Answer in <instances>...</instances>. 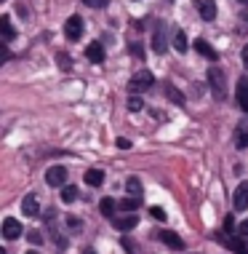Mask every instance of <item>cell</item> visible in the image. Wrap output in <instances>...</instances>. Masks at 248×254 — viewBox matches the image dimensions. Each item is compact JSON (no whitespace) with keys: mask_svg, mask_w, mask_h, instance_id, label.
I'll list each match as a JSON object with an SVG mask.
<instances>
[{"mask_svg":"<svg viewBox=\"0 0 248 254\" xmlns=\"http://www.w3.org/2000/svg\"><path fill=\"white\" fill-rule=\"evenodd\" d=\"M174 49H176L179 54H187V49H190V43H187V35H184L182 30H176V32H174Z\"/></svg>","mask_w":248,"mask_h":254,"instance_id":"obj_17","label":"cell"},{"mask_svg":"<svg viewBox=\"0 0 248 254\" xmlns=\"http://www.w3.org/2000/svg\"><path fill=\"white\" fill-rule=\"evenodd\" d=\"M46 182L51 185V188H64L67 182V169L64 166H51L46 171Z\"/></svg>","mask_w":248,"mask_h":254,"instance_id":"obj_5","label":"cell"},{"mask_svg":"<svg viewBox=\"0 0 248 254\" xmlns=\"http://www.w3.org/2000/svg\"><path fill=\"white\" fill-rule=\"evenodd\" d=\"M126 193L128 195H142V182L136 177H128L126 180Z\"/></svg>","mask_w":248,"mask_h":254,"instance_id":"obj_19","label":"cell"},{"mask_svg":"<svg viewBox=\"0 0 248 254\" xmlns=\"http://www.w3.org/2000/svg\"><path fill=\"white\" fill-rule=\"evenodd\" d=\"M235 94H238V105H240V110H246V113H248V78H240Z\"/></svg>","mask_w":248,"mask_h":254,"instance_id":"obj_13","label":"cell"},{"mask_svg":"<svg viewBox=\"0 0 248 254\" xmlns=\"http://www.w3.org/2000/svg\"><path fill=\"white\" fill-rule=\"evenodd\" d=\"M86 5H91V8H101V5H107V0H83Z\"/></svg>","mask_w":248,"mask_h":254,"instance_id":"obj_29","label":"cell"},{"mask_svg":"<svg viewBox=\"0 0 248 254\" xmlns=\"http://www.w3.org/2000/svg\"><path fill=\"white\" fill-rule=\"evenodd\" d=\"M83 254H96V252H94V249H86V252H83Z\"/></svg>","mask_w":248,"mask_h":254,"instance_id":"obj_37","label":"cell"},{"mask_svg":"<svg viewBox=\"0 0 248 254\" xmlns=\"http://www.w3.org/2000/svg\"><path fill=\"white\" fill-rule=\"evenodd\" d=\"M118 147H120V150H128V147H131V142L126 139V136H120V139H118Z\"/></svg>","mask_w":248,"mask_h":254,"instance_id":"obj_33","label":"cell"},{"mask_svg":"<svg viewBox=\"0 0 248 254\" xmlns=\"http://www.w3.org/2000/svg\"><path fill=\"white\" fill-rule=\"evenodd\" d=\"M118 206H120L123 211H136V209L142 206V195H126Z\"/></svg>","mask_w":248,"mask_h":254,"instance_id":"obj_15","label":"cell"},{"mask_svg":"<svg viewBox=\"0 0 248 254\" xmlns=\"http://www.w3.org/2000/svg\"><path fill=\"white\" fill-rule=\"evenodd\" d=\"M224 228H227V230H232V228H235V219H232V217H227V222H224Z\"/></svg>","mask_w":248,"mask_h":254,"instance_id":"obj_34","label":"cell"},{"mask_svg":"<svg viewBox=\"0 0 248 254\" xmlns=\"http://www.w3.org/2000/svg\"><path fill=\"white\" fill-rule=\"evenodd\" d=\"M27 236H30V244H35V246L43 244V233H40V230H30Z\"/></svg>","mask_w":248,"mask_h":254,"instance_id":"obj_27","label":"cell"},{"mask_svg":"<svg viewBox=\"0 0 248 254\" xmlns=\"http://www.w3.org/2000/svg\"><path fill=\"white\" fill-rule=\"evenodd\" d=\"M152 86H155V75L149 70H139L134 78L128 80V91L131 94H144L147 88H152Z\"/></svg>","mask_w":248,"mask_h":254,"instance_id":"obj_1","label":"cell"},{"mask_svg":"<svg viewBox=\"0 0 248 254\" xmlns=\"http://www.w3.org/2000/svg\"><path fill=\"white\" fill-rule=\"evenodd\" d=\"M157 238H160V241H163L165 246L176 249V252H182V249H184V241L176 236V233H171V230H160V233H157Z\"/></svg>","mask_w":248,"mask_h":254,"instance_id":"obj_10","label":"cell"},{"mask_svg":"<svg viewBox=\"0 0 248 254\" xmlns=\"http://www.w3.org/2000/svg\"><path fill=\"white\" fill-rule=\"evenodd\" d=\"M238 236H246V238H248V219L238 225Z\"/></svg>","mask_w":248,"mask_h":254,"instance_id":"obj_31","label":"cell"},{"mask_svg":"<svg viewBox=\"0 0 248 254\" xmlns=\"http://www.w3.org/2000/svg\"><path fill=\"white\" fill-rule=\"evenodd\" d=\"M208 83H211V88H213V94H216L219 99H224L227 83H224V72H222V67H208Z\"/></svg>","mask_w":248,"mask_h":254,"instance_id":"obj_3","label":"cell"},{"mask_svg":"<svg viewBox=\"0 0 248 254\" xmlns=\"http://www.w3.org/2000/svg\"><path fill=\"white\" fill-rule=\"evenodd\" d=\"M86 59L94 62V64H101V62H104V49H101V43L86 46Z\"/></svg>","mask_w":248,"mask_h":254,"instance_id":"obj_12","label":"cell"},{"mask_svg":"<svg viewBox=\"0 0 248 254\" xmlns=\"http://www.w3.org/2000/svg\"><path fill=\"white\" fill-rule=\"evenodd\" d=\"M3 238L5 241H16V238H22V222L13 217H5L3 219Z\"/></svg>","mask_w":248,"mask_h":254,"instance_id":"obj_4","label":"cell"},{"mask_svg":"<svg viewBox=\"0 0 248 254\" xmlns=\"http://www.w3.org/2000/svg\"><path fill=\"white\" fill-rule=\"evenodd\" d=\"M64 35L70 38V40H80V35H83V19L80 16H70V19H67Z\"/></svg>","mask_w":248,"mask_h":254,"instance_id":"obj_7","label":"cell"},{"mask_svg":"<svg viewBox=\"0 0 248 254\" xmlns=\"http://www.w3.org/2000/svg\"><path fill=\"white\" fill-rule=\"evenodd\" d=\"M165 97L174 102V105H184V94L179 91V88H174V86H165Z\"/></svg>","mask_w":248,"mask_h":254,"instance_id":"obj_20","label":"cell"},{"mask_svg":"<svg viewBox=\"0 0 248 254\" xmlns=\"http://www.w3.org/2000/svg\"><path fill=\"white\" fill-rule=\"evenodd\" d=\"M195 49H198V51H200V54H203V57H205V59H211V62H216V59H219V54H216V51H213V49H211V46H208V43H205V40H203V38H198V40H195Z\"/></svg>","mask_w":248,"mask_h":254,"instance_id":"obj_14","label":"cell"},{"mask_svg":"<svg viewBox=\"0 0 248 254\" xmlns=\"http://www.w3.org/2000/svg\"><path fill=\"white\" fill-rule=\"evenodd\" d=\"M22 214L24 217H38L40 214V203H38V198L35 195H24V201H22Z\"/></svg>","mask_w":248,"mask_h":254,"instance_id":"obj_11","label":"cell"},{"mask_svg":"<svg viewBox=\"0 0 248 254\" xmlns=\"http://www.w3.org/2000/svg\"><path fill=\"white\" fill-rule=\"evenodd\" d=\"M238 145L240 147H248V121H243L238 126Z\"/></svg>","mask_w":248,"mask_h":254,"instance_id":"obj_23","label":"cell"},{"mask_svg":"<svg viewBox=\"0 0 248 254\" xmlns=\"http://www.w3.org/2000/svg\"><path fill=\"white\" fill-rule=\"evenodd\" d=\"M128 110H131V113H142V110H144V102L139 99V94L128 97Z\"/></svg>","mask_w":248,"mask_h":254,"instance_id":"obj_24","label":"cell"},{"mask_svg":"<svg viewBox=\"0 0 248 254\" xmlns=\"http://www.w3.org/2000/svg\"><path fill=\"white\" fill-rule=\"evenodd\" d=\"M243 62H246V67H248V43L243 46Z\"/></svg>","mask_w":248,"mask_h":254,"instance_id":"obj_35","label":"cell"},{"mask_svg":"<svg viewBox=\"0 0 248 254\" xmlns=\"http://www.w3.org/2000/svg\"><path fill=\"white\" fill-rule=\"evenodd\" d=\"M56 62H59V67H61V70H70V67H72V59L67 57V54H59Z\"/></svg>","mask_w":248,"mask_h":254,"instance_id":"obj_26","label":"cell"},{"mask_svg":"<svg viewBox=\"0 0 248 254\" xmlns=\"http://www.w3.org/2000/svg\"><path fill=\"white\" fill-rule=\"evenodd\" d=\"M0 30H3V40H5V43H11L16 32H13V27H11V19H8V16H3V19H0Z\"/></svg>","mask_w":248,"mask_h":254,"instance_id":"obj_18","label":"cell"},{"mask_svg":"<svg viewBox=\"0 0 248 254\" xmlns=\"http://www.w3.org/2000/svg\"><path fill=\"white\" fill-rule=\"evenodd\" d=\"M86 182L91 185V188H99V185L104 182V171L101 169H88L86 171Z\"/></svg>","mask_w":248,"mask_h":254,"instance_id":"obj_16","label":"cell"},{"mask_svg":"<svg viewBox=\"0 0 248 254\" xmlns=\"http://www.w3.org/2000/svg\"><path fill=\"white\" fill-rule=\"evenodd\" d=\"M243 3H248V0H243Z\"/></svg>","mask_w":248,"mask_h":254,"instance_id":"obj_39","label":"cell"},{"mask_svg":"<svg viewBox=\"0 0 248 254\" xmlns=\"http://www.w3.org/2000/svg\"><path fill=\"white\" fill-rule=\"evenodd\" d=\"M27 254H38V252H27Z\"/></svg>","mask_w":248,"mask_h":254,"instance_id":"obj_38","label":"cell"},{"mask_svg":"<svg viewBox=\"0 0 248 254\" xmlns=\"http://www.w3.org/2000/svg\"><path fill=\"white\" fill-rule=\"evenodd\" d=\"M152 51H155V54H165V51H168V27H165V22H157V24H155V32H152Z\"/></svg>","mask_w":248,"mask_h":254,"instance_id":"obj_2","label":"cell"},{"mask_svg":"<svg viewBox=\"0 0 248 254\" xmlns=\"http://www.w3.org/2000/svg\"><path fill=\"white\" fill-rule=\"evenodd\" d=\"M123 249H126L128 254H136V246H134V244H131V241H128V238H123Z\"/></svg>","mask_w":248,"mask_h":254,"instance_id":"obj_30","label":"cell"},{"mask_svg":"<svg viewBox=\"0 0 248 254\" xmlns=\"http://www.w3.org/2000/svg\"><path fill=\"white\" fill-rule=\"evenodd\" d=\"M232 209H235V211L248 209V182H240L238 185L235 195H232Z\"/></svg>","mask_w":248,"mask_h":254,"instance_id":"obj_6","label":"cell"},{"mask_svg":"<svg viewBox=\"0 0 248 254\" xmlns=\"http://www.w3.org/2000/svg\"><path fill=\"white\" fill-rule=\"evenodd\" d=\"M195 8L205 22H213V19H216V3H213V0H195Z\"/></svg>","mask_w":248,"mask_h":254,"instance_id":"obj_8","label":"cell"},{"mask_svg":"<svg viewBox=\"0 0 248 254\" xmlns=\"http://www.w3.org/2000/svg\"><path fill=\"white\" fill-rule=\"evenodd\" d=\"M67 225H70L72 230H78V228H80V219H75V217H67Z\"/></svg>","mask_w":248,"mask_h":254,"instance_id":"obj_32","label":"cell"},{"mask_svg":"<svg viewBox=\"0 0 248 254\" xmlns=\"http://www.w3.org/2000/svg\"><path fill=\"white\" fill-rule=\"evenodd\" d=\"M99 209H101V214H104V217H115V209H118V203H115L112 198H104V201L99 203Z\"/></svg>","mask_w":248,"mask_h":254,"instance_id":"obj_21","label":"cell"},{"mask_svg":"<svg viewBox=\"0 0 248 254\" xmlns=\"http://www.w3.org/2000/svg\"><path fill=\"white\" fill-rule=\"evenodd\" d=\"M232 249H235V254H248V238H235L232 241Z\"/></svg>","mask_w":248,"mask_h":254,"instance_id":"obj_25","label":"cell"},{"mask_svg":"<svg viewBox=\"0 0 248 254\" xmlns=\"http://www.w3.org/2000/svg\"><path fill=\"white\" fill-rule=\"evenodd\" d=\"M75 198H78V188H72V185H64V188H61V201H64V203H72Z\"/></svg>","mask_w":248,"mask_h":254,"instance_id":"obj_22","label":"cell"},{"mask_svg":"<svg viewBox=\"0 0 248 254\" xmlns=\"http://www.w3.org/2000/svg\"><path fill=\"white\" fill-rule=\"evenodd\" d=\"M149 214H152L155 219H165V211L160 209V206H152V209H149Z\"/></svg>","mask_w":248,"mask_h":254,"instance_id":"obj_28","label":"cell"},{"mask_svg":"<svg viewBox=\"0 0 248 254\" xmlns=\"http://www.w3.org/2000/svg\"><path fill=\"white\" fill-rule=\"evenodd\" d=\"M243 22H248V8L243 11Z\"/></svg>","mask_w":248,"mask_h":254,"instance_id":"obj_36","label":"cell"},{"mask_svg":"<svg viewBox=\"0 0 248 254\" xmlns=\"http://www.w3.org/2000/svg\"><path fill=\"white\" fill-rule=\"evenodd\" d=\"M112 225L118 230H123V233H128V230H134L136 225H139V217H134V214H123V217H112Z\"/></svg>","mask_w":248,"mask_h":254,"instance_id":"obj_9","label":"cell"}]
</instances>
